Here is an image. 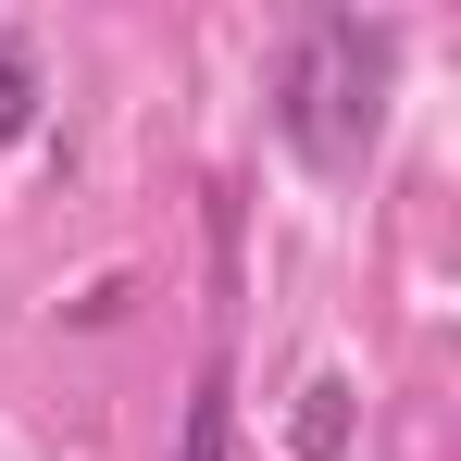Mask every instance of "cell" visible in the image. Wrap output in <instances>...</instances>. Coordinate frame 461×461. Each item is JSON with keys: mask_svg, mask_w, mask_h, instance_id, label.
Here are the masks:
<instances>
[{"mask_svg": "<svg viewBox=\"0 0 461 461\" xmlns=\"http://www.w3.org/2000/svg\"><path fill=\"white\" fill-rule=\"evenodd\" d=\"M25 125H38V63L0 38V138H25Z\"/></svg>", "mask_w": 461, "mask_h": 461, "instance_id": "cell-3", "label": "cell"}, {"mask_svg": "<svg viewBox=\"0 0 461 461\" xmlns=\"http://www.w3.org/2000/svg\"><path fill=\"white\" fill-rule=\"evenodd\" d=\"M300 461H349V375L300 386Z\"/></svg>", "mask_w": 461, "mask_h": 461, "instance_id": "cell-2", "label": "cell"}, {"mask_svg": "<svg viewBox=\"0 0 461 461\" xmlns=\"http://www.w3.org/2000/svg\"><path fill=\"white\" fill-rule=\"evenodd\" d=\"M386 76H399V25L375 13H312L275 63V125L312 175H362L386 138Z\"/></svg>", "mask_w": 461, "mask_h": 461, "instance_id": "cell-1", "label": "cell"}, {"mask_svg": "<svg viewBox=\"0 0 461 461\" xmlns=\"http://www.w3.org/2000/svg\"><path fill=\"white\" fill-rule=\"evenodd\" d=\"M175 461H225V375H200V399H187V449Z\"/></svg>", "mask_w": 461, "mask_h": 461, "instance_id": "cell-4", "label": "cell"}]
</instances>
